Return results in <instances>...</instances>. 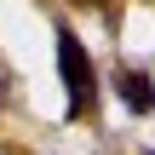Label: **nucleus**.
I'll return each instance as SVG.
<instances>
[{
    "label": "nucleus",
    "mask_w": 155,
    "mask_h": 155,
    "mask_svg": "<svg viewBox=\"0 0 155 155\" xmlns=\"http://www.w3.org/2000/svg\"><path fill=\"white\" fill-rule=\"evenodd\" d=\"M58 69L69 86V115H86L92 109V63H86V46L75 40L69 23H58Z\"/></svg>",
    "instance_id": "nucleus-1"
},
{
    "label": "nucleus",
    "mask_w": 155,
    "mask_h": 155,
    "mask_svg": "<svg viewBox=\"0 0 155 155\" xmlns=\"http://www.w3.org/2000/svg\"><path fill=\"white\" fill-rule=\"evenodd\" d=\"M121 98L132 104V109H155V86H150V75H121Z\"/></svg>",
    "instance_id": "nucleus-2"
},
{
    "label": "nucleus",
    "mask_w": 155,
    "mask_h": 155,
    "mask_svg": "<svg viewBox=\"0 0 155 155\" xmlns=\"http://www.w3.org/2000/svg\"><path fill=\"white\" fill-rule=\"evenodd\" d=\"M75 6H104V0H75Z\"/></svg>",
    "instance_id": "nucleus-3"
}]
</instances>
